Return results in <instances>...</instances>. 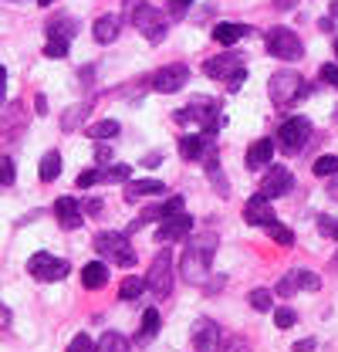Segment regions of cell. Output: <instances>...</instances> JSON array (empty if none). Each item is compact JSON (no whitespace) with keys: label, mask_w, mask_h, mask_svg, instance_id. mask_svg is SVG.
<instances>
[{"label":"cell","mask_w":338,"mask_h":352,"mask_svg":"<svg viewBox=\"0 0 338 352\" xmlns=\"http://www.w3.org/2000/svg\"><path fill=\"white\" fill-rule=\"evenodd\" d=\"M216 251V234H200L186 244L183 258H179V274L186 285H203L210 274V261Z\"/></svg>","instance_id":"obj_1"},{"label":"cell","mask_w":338,"mask_h":352,"mask_svg":"<svg viewBox=\"0 0 338 352\" xmlns=\"http://www.w3.org/2000/svg\"><path fill=\"white\" fill-rule=\"evenodd\" d=\"M132 24L142 31L146 41H153V44H159L169 31L166 17H163L156 7H149V3H132Z\"/></svg>","instance_id":"obj_2"},{"label":"cell","mask_w":338,"mask_h":352,"mask_svg":"<svg viewBox=\"0 0 338 352\" xmlns=\"http://www.w3.org/2000/svg\"><path fill=\"white\" fill-rule=\"evenodd\" d=\"M172 281H176V271H172V251H159V254L153 258L149 274H146V288H149L156 298H169Z\"/></svg>","instance_id":"obj_3"},{"label":"cell","mask_w":338,"mask_h":352,"mask_svg":"<svg viewBox=\"0 0 338 352\" xmlns=\"http://www.w3.org/2000/svg\"><path fill=\"white\" fill-rule=\"evenodd\" d=\"M308 91H311V85H304L297 72H278V75L271 78V102L281 105V109L291 105L295 98H304Z\"/></svg>","instance_id":"obj_4"},{"label":"cell","mask_w":338,"mask_h":352,"mask_svg":"<svg viewBox=\"0 0 338 352\" xmlns=\"http://www.w3.org/2000/svg\"><path fill=\"white\" fill-rule=\"evenodd\" d=\"M264 44H267V54H274V58H281V61H297V58L304 54L301 38H297L295 31H288V28H271Z\"/></svg>","instance_id":"obj_5"},{"label":"cell","mask_w":338,"mask_h":352,"mask_svg":"<svg viewBox=\"0 0 338 352\" xmlns=\"http://www.w3.org/2000/svg\"><path fill=\"white\" fill-rule=\"evenodd\" d=\"M308 139H311V122H308L304 116H295V119L281 122V129H278V146H281V153H284V156L301 153Z\"/></svg>","instance_id":"obj_6"},{"label":"cell","mask_w":338,"mask_h":352,"mask_svg":"<svg viewBox=\"0 0 338 352\" xmlns=\"http://www.w3.org/2000/svg\"><path fill=\"white\" fill-rule=\"evenodd\" d=\"M95 251L102 254V258H109V261H115L119 267H132L135 264V251L128 248L126 234H98L95 237Z\"/></svg>","instance_id":"obj_7"},{"label":"cell","mask_w":338,"mask_h":352,"mask_svg":"<svg viewBox=\"0 0 338 352\" xmlns=\"http://www.w3.org/2000/svg\"><path fill=\"white\" fill-rule=\"evenodd\" d=\"M27 271L38 278V281H61L68 271H71V264L61 261V258H51V254H34L31 261H27Z\"/></svg>","instance_id":"obj_8"},{"label":"cell","mask_w":338,"mask_h":352,"mask_svg":"<svg viewBox=\"0 0 338 352\" xmlns=\"http://www.w3.org/2000/svg\"><path fill=\"white\" fill-rule=\"evenodd\" d=\"M186 78H190V68L186 65H166V68H159L153 75V88L163 91V95H172V91H179V88L186 85Z\"/></svg>","instance_id":"obj_9"},{"label":"cell","mask_w":338,"mask_h":352,"mask_svg":"<svg viewBox=\"0 0 338 352\" xmlns=\"http://www.w3.org/2000/svg\"><path fill=\"white\" fill-rule=\"evenodd\" d=\"M297 288H308V292H318L322 288V281H318V274H311V271H304V267H297L291 274H284L281 281H278V295L281 298H291Z\"/></svg>","instance_id":"obj_10"},{"label":"cell","mask_w":338,"mask_h":352,"mask_svg":"<svg viewBox=\"0 0 338 352\" xmlns=\"http://www.w3.org/2000/svg\"><path fill=\"white\" fill-rule=\"evenodd\" d=\"M291 186H295V176H291V170H288V166H274L271 173L260 179V197L274 200V197H284Z\"/></svg>","instance_id":"obj_11"},{"label":"cell","mask_w":338,"mask_h":352,"mask_svg":"<svg viewBox=\"0 0 338 352\" xmlns=\"http://www.w3.org/2000/svg\"><path fill=\"white\" fill-rule=\"evenodd\" d=\"M193 352H220V329L210 318H200L193 325Z\"/></svg>","instance_id":"obj_12"},{"label":"cell","mask_w":338,"mask_h":352,"mask_svg":"<svg viewBox=\"0 0 338 352\" xmlns=\"http://www.w3.org/2000/svg\"><path fill=\"white\" fill-rule=\"evenodd\" d=\"M190 230H193V217H186V214H176V217L159 220V230H156V241H159V244H172V241H179V237H186Z\"/></svg>","instance_id":"obj_13"},{"label":"cell","mask_w":338,"mask_h":352,"mask_svg":"<svg viewBox=\"0 0 338 352\" xmlns=\"http://www.w3.org/2000/svg\"><path fill=\"white\" fill-rule=\"evenodd\" d=\"M54 217L58 223L65 227V230H78L82 227V207H78V200L75 197H58V204H54Z\"/></svg>","instance_id":"obj_14"},{"label":"cell","mask_w":338,"mask_h":352,"mask_svg":"<svg viewBox=\"0 0 338 352\" xmlns=\"http://www.w3.org/2000/svg\"><path fill=\"white\" fill-rule=\"evenodd\" d=\"M244 220L251 223V227H267V223H274V210H271V200L267 197H251L247 200V207H244Z\"/></svg>","instance_id":"obj_15"},{"label":"cell","mask_w":338,"mask_h":352,"mask_svg":"<svg viewBox=\"0 0 338 352\" xmlns=\"http://www.w3.org/2000/svg\"><path fill=\"white\" fill-rule=\"evenodd\" d=\"M237 68H240V54H237V51H230V54H216V58H210V61L203 65L207 78H230Z\"/></svg>","instance_id":"obj_16"},{"label":"cell","mask_w":338,"mask_h":352,"mask_svg":"<svg viewBox=\"0 0 338 352\" xmlns=\"http://www.w3.org/2000/svg\"><path fill=\"white\" fill-rule=\"evenodd\" d=\"M119 31H122V21H119V17H112V14L98 17V21H95V28H91V34H95V41L98 44H112L115 38H119Z\"/></svg>","instance_id":"obj_17"},{"label":"cell","mask_w":338,"mask_h":352,"mask_svg":"<svg viewBox=\"0 0 338 352\" xmlns=\"http://www.w3.org/2000/svg\"><path fill=\"white\" fill-rule=\"evenodd\" d=\"M82 285L84 288H91V292H95V288H105V285H109V264L105 261H88L82 267Z\"/></svg>","instance_id":"obj_18"},{"label":"cell","mask_w":338,"mask_h":352,"mask_svg":"<svg viewBox=\"0 0 338 352\" xmlns=\"http://www.w3.org/2000/svg\"><path fill=\"white\" fill-rule=\"evenodd\" d=\"M271 156H274V142H271V139H257V142H251V149H247V170L267 166Z\"/></svg>","instance_id":"obj_19"},{"label":"cell","mask_w":338,"mask_h":352,"mask_svg":"<svg viewBox=\"0 0 338 352\" xmlns=\"http://www.w3.org/2000/svg\"><path fill=\"white\" fill-rule=\"evenodd\" d=\"M159 325H163V315H159L156 308H146V311H142V329H139L135 342L146 346L149 339H156V336H159Z\"/></svg>","instance_id":"obj_20"},{"label":"cell","mask_w":338,"mask_h":352,"mask_svg":"<svg viewBox=\"0 0 338 352\" xmlns=\"http://www.w3.org/2000/svg\"><path fill=\"white\" fill-rule=\"evenodd\" d=\"M247 34H251V28H247V24H216V28H213V41L227 44V47H230V44H237L240 38H247Z\"/></svg>","instance_id":"obj_21"},{"label":"cell","mask_w":338,"mask_h":352,"mask_svg":"<svg viewBox=\"0 0 338 352\" xmlns=\"http://www.w3.org/2000/svg\"><path fill=\"white\" fill-rule=\"evenodd\" d=\"M166 186L159 183V179H135V183H128L126 179V197L128 200H139V197H159Z\"/></svg>","instance_id":"obj_22"},{"label":"cell","mask_w":338,"mask_h":352,"mask_svg":"<svg viewBox=\"0 0 338 352\" xmlns=\"http://www.w3.org/2000/svg\"><path fill=\"white\" fill-rule=\"evenodd\" d=\"M179 156L183 160H203L207 156V135H183L179 139Z\"/></svg>","instance_id":"obj_23"},{"label":"cell","mask_w":338,"mask_h":352,"mask_svg":"<svg viewBox=\"0 0 338 352\" xmlns=\"http://www.w3.org/2000/svg\"><path fill=\"white\" fill-rule=\"evenodd\" d=\"M58 173H61V153H44L41 166H38V176H41L44 183H51V179H58Z\"/></svg>","instance_id":"obj_24"},{"label":"cell","mask_w":338,"mask_h":352,"mask_svg":"<svg viewBox=\"0 0 338 352\" xmlns=\"http://www.w3.org/2000/svg\"><path fill=\"white\" fill-rule=\"evenodd\" d=\"M95 352H132V349H128L126 336H119V332H105V336L98 339V349Z\"/></svg>","instance_id":"obj_25"},{"label":"cell","mask_w":338,"mask_h":352,"mask_svg":"<svg viewBox=\"0 0 338 352\" xmlns=\"http://www.w3.org/2000/svg\"><path fill=\"white\" fill-rule=\"evenodd\" d=\"M88 135H91V139H98V142L115 139V135H119V122H115V119H102V122L88 126Z\"/></svg>","instance_id":"obj_26"},{"label":"cell","mask_w":338,"mask_h":352,"mask_svg":"<svg viewBox=\"0 0 338 352\" xmlns=\"http://www.w3.org/2000/svg\"><path fill=\"white\" fill-rule=\"evenodd\" d=\"M47 38H65V41H71V38H75V21H68V17L51 21V24H47Z\"/></svg>","instance_id":"obj_27"},{"label":"cell","mask_w":338,"mask_h":352,"mask_svg":"<svg viewBox=\"0 0 338 352\" xmlns=\"http://www.w3.org/2000/svg\"><path fill=\"white\" fill-rule=\"evenodd\" d=\"M142 292H146V278H126L122 288H119V298L122 302H135Z\"/></svg>","instance_id":"obj_28"},{"label":"cell","mask_w":338,"mask_h":352,"mask_svg":"<svg viewBox=\"0 0 338 352\" xmlns=\"http://www.w3.org/2000/svg\"><path fill=\"white\" fill-rule=\"evenodd\" d=\"M128 170L126 163H115V166H109V170H98V183H126L128 179Z\"/></svg>","instance_id":"obj_29"},{"label":"cell","mask_w":338,"mask_h":352,"mask_svg":"<svg viewBox=\"0 0 338 352\" xmlns=\"http://www.w3.org/2000/svg\"><path fill=\"white\" fill-rule=\"evenodd\" d=\"M267 234H271L278 244H284V248H291V244H295V230H291V227H284V223H278V220H274V223H267Z\"/></svg>","instance_id":"obj_30"},{"label":"cell","mask_w":338,"mask_h":352,"mask_svg":"<svg viewBox=\"0 0 338 352\" xmlns=\"http://www.w3.org/2000/svg\"><path fill=\"white\" fill-rule=\"evenodd\" d=\"M88 112V105H78V109H68L65 112V119H61V129L65 132H71V129H78V122H82V116Z\"/></svg>","instance_id":"obj_31"},{"label":"cell","mask_w":338,"mask_h":352,"mask_svg":"<svg viewBox=\"0 0 338 352\" xmlns=\"http://www.w3.org/2000/svg\"><path fill=\"white\" fill-rule=\"evenodd\" d=\"M338 173V156H322L315 160V176H335Z\"/></svg>","instance_id":"obj_32"},{"label":"cell","mask_w":338,"mask_h":352,"mask_svg":"<svg viewBox=\"0 0 338 352\" xmlns=\"http://www.w3.org/2000/svg\"><path fill=\"white\" fill-rule=\"evenodd\" d=\"M251 305L257 308V311H271V308H274V302H271V292L254 288V292H251Z\"/></svg>","instance_id":"obj_33"},{"label":"cell","mask_w":338,"mask_h":352,"mask_svg":"<svg viewBox=\"0 0 338 352\" xmlns=\"http://www.w3.org/2000/svg\"><path fill=\"white\" fill-rule=\"evenodd\" d=\"M44 54H47V58H65V54H68V41H65V38H47Z\"/></svg>","instance_id":"obj_34"},{"label":"cell","mask_w":338,"mask_h":352,"mask_svg":"<svg viewBox=\"0 0 338 352\" xmlns=\"http://www.w3.org/2000/svg\"><path fill=\"white\" fill-rule=\"evenodd\" d=\"M295 322H297L295 308H278V311H274V325H278V329H284V332H288Z\"/></svg>","instance_id":"obj_35"},{"label":"cell","mask_w":338,"mask_h":352,"mask_svg":"<svg viewBox=\"0 0 338 352\" xmlns=\"http://www.w3.org/2000/svg\"><path fill=\"white\" fill-rule=\"evenodd\" d=\"M14 176H17V170H14V160L0 156V186H10V183H14Z\"/></svg>","instance_id":"obj_36"},{"label":"cell","mask_w":338,"mask_h":352,"mask_svg":"<svg viewBox=\"0 0 338 352\" xmlns=\"http://www.w3.org/2000/svg\"><path fill=\"white\" fill-rule=\"evenodd\" d=\"M68 352H95V342H91V339H88V336H75V339H71V346H68Z\"/></svg>","instance_id":"obj_37"},{"label":"cell","mask_w":338,"mask_h":352,"mask_svg":"<svg viewBox=\"0 0 338 352\" xmlns=\"http://www.w3.org/2000/svg\"><path fill=\"white\" fill-rule=\"evenodd\" d=\"M223 352H251V342H247L244 336H234V339L227 342V349Z\"/></svg>","instance_id":"obj_38"},{"label":"cell","mask_w":338,"mask_h":352,"mask_svg":"<svg viewBox=\"0 0 338 352\" xmlns=\"http://www.w3.org/2000/svg\"><path fill=\"white\" fill-rule=\"evenodd\" d=\"M322 82H328L332 88H338V65H325V68H322Z\"/></svg>","instance_id":"obj_39"},{"label":"cell","mask_w":338,"mask_h":352,"mask_svg":"<svg viewBox=\"0 0 338 352\" xmlns=\"http://www.w3.org/2000/svg\"><path fill=\"white\" fill-rule=\"evenodd\" d=\"M244 78H247V72H244V68H237V72L227 78V88H230V91H237V88L244 85Z\"/></svg>","instance_id":"obj_40"},{"label":"cell","mask_w":338,"mask_h":352,"mask_svg":"<svg viewBox=\"0 0 338 352\" xmlns=\"http://www.w3.org/2000/svg\"><path fill=\"white\" fill-rule=\"evenodd\" d=\"M95 183H98V170H84V173L78 176V186H82V190L95 186Z\"/></svg>","instance_id":"obj_41"},{"label":"cell","mask_w":338,"mask_h":352,"mask_svg":"<svg viewBox=\"0 0 338 352\" xmlns=\"http://www.w3.org/2000/svg\"><path fill=\"white\" fill-rule=\"evenodd\" d=\"M190 3H193V0H172V3H169V14H172V17H183Z\"/></svg>","instance_id":"obj_42"},{"label":"cell","mask_w":338,"mask_h":352,"mask_svg":"<svg viewBox=\"0 0 338 352\" xmlns=\"http://www.w3.org/2000/svg\"><path fill=\"white\" fill-rule=\"evenodd\" d=\"M95 160H98V163H109V160H112V149H109V146H95Z\"/></svg>","instance_id":"obj_43"},{"label":"cell","mask_w":338,"mask_h":352,"mask_svg":"<svg viewBox=\"0 0 338 352\" xmlns=\"http://www.w3.org/2000/svg\"><path fill=\"white\" fill-rule=\"evenodd\" d=\"M315 339H301V342H295V352H315Z\"/></svg>","instance_id":"obj_44"},{"label":"cell","mask_w":338,"mask_h":352,"mask_svg":"<svg viewBox=\"0 0 338 352\" xmlns=\"http://www.w3.org/2000/svg\"><path fill=\"white\" fill-rule=\"evenodd\" d=\"M7 325H10V308L0 305V329H7Z\"/></svg>","instance_id":"obj_45"},{"label":"cell","mask_w":338,"mask_h":352,"mask_svg":"<svg viewBox=\"0 0 338 352\" xmlns=\"http://www.w3.org/2000/svg\"><path fill=\"white\" fill-rule=\"evenodd\" d=\"M3 95H7V68H0V105H3Z\"/></svg>","instance_id":"obj_46"},{"label":"cell","mask_w":338,"mask_h":352,"mask_svg":"<svg viewBox=\"0 0 338 352\" xmlns=\"http://www.w3.org/2000/svg\"><path fill=\"white\" fill-rule=\"evenodd\" d=\"M84 210H88V214H102V200H88Z\"/></svg>","instance_id":"obj_47"},{"label":"cell","mask_w":338,"mask_h":352,"mask_svg":"<svg viewBox=\"0 0 338 352\" xmlns=\"http://www.w3.org/2000/svg\"><path fill=\"white\" fill-rule=\"evenodd\" d=\"M159 160H163V156H159V153H153V156H146L142 163H146V166H159Z\"/></svg>","instance_id":"obj_48"},{"label":"cell","mask_w":338,"mask_h":352,"mask_svg":"<svg viewBox=\"0 0 338 352\" xmlns=\"http://www.w3.org/2000/svg\"><path fill=\"white\" fill-rule=\"evenodd\" d=\"M274 7H278V10H291V7H295V0H274Z\"/></svg>","instance_id":"obj_49"},{"label":"cell","mask_w":338,"mask_h":352,"mask_svg":"<svg viewBox=\"0 0 338 352\" xmlns=\"http://www.w3.org/2000/svg\"><path fill=\"white\" fill-rule=\"evenodd\" d=\"M332 14H335V17H338V0H332Z\"/></svg>","instance_id":"obj_50"},{"label":"cell","mask_w":338,"mask_h":352,"mask_svg":"<svg viewBox=\"0 0 338 352\" xmlns=\"http://www.w3.org/2000/svg\"><path fill=\"white\" fill-rule=\"evenodd\" d=\"M38 3H41V7H51V3H54V0H38Z\"/></svg>","instance_id":"obj_51"},{"label":"cell","mask_w":338,"mask_h":352,"mask_svg":"<svg viewBox=\"0 0 338 352\" xmlns=\"http://www.w3.org/2000/svg\"><path fill=\"white\" fill-rule=\"evenodd\" d=\"M332 197H338V183H335V186H332Z\"/></svg>","instance_id":"obj_52"},{"label":"cell","mask_w":338,"mask_h":352,"mask_svg":"<svg viewBox=\"0 0 338 352\" xmlns=\"http://www.w3.org/2000/svg\"><path fill=\"white\" fill-rule=\"evenodd\" d=\"M335 54H338V41H335Z\"/></svg>","instance_id":"obj_53"},{"label":"cell","mask_w":338,"mask_h":352,"mask_svg":"<svg viewBox=\"0 0 338 352\" xmlns=\"http://www.w3.org/2000/svg\"><path fill=\"white\" fill-rule=\"evenodd\" d=\"M14 3H21V0H14Z\"/></svg>","instance_id":"obj_54"}]
</instances>
